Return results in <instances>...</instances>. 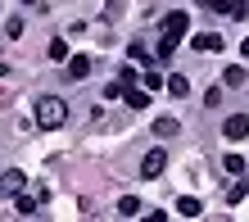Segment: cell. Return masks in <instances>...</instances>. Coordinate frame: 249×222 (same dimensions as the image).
<instances>
[{
	"label": "cell",
	"mask_w": 249,
	"mask_h": 222,
	"mask_svg": "<svg viewBox=\"0 0 249 222\" xmlns=\"http://www.w3.org/2000/svg\"><path fill=\"white\" fill-rule=\"evenodd\" d=\"M64 118H68V105H64L59 95H41L36 100V127L54 131V127H64Z\"/></svg>",
	"instance_id": "obj_1"
},
{
	"label": "cell",
	"mask_w": 249,
	"mask_h": 222,
	"mask_svg": "<svg viewBox=\"0 0 249 222\" xmlns=\"http://www.w3.org/2000/svg\"><path fill=\"white\" fill-rule=\"evenodd\" d=\"M186 32H190V14H186V9H172L168 18H163V37L181 46V37H186Z\"/></svg>",
	"instance_id": "obj_2"
},
{
	"label": "cell",
	"mask_w": 249,
	"mask_h": 222,
	"mask_svg": "<svg viewBox=\"0 0 249 222\" xmlns=\"http://www.w3.org/2000/svg\"><path fill=\"white\" fill-rule=\"evenodd\" d=\"M163 168H168V150H150V154L141 159V177H145V182H154Z\"/></svg>",
	"instance_id": "obj_3"
},
{
	"label": "cell",
	"mask_w": 249,
	"mask_h": 222,
	"mask_svg": "<svg viewBox=\"0 0 249 222\" xmlns=\"http://www.w3.org/2000/svg\"><path fill=\"white\" fill-rule=\"evenodd\" d=\"M222 136H227V141H245V136H249V118H245V113H231L227 123H222Z\"/></svg>",
	"instance_id": "obj_4"
},
{
	"label": "cell",
	"mask_w": 249,
	"mask_h": 222,
	"mask_svg": "<svg viewBox=\"0 0 249 222\" xmlns=\"http://www.w3.org/2000/svg\"><path fill=\"white\" fill-rule=\"evenodd\" d=\"M91 77V55H68V82H86Z\"/></svg>",
	"instance_id": "obj_5"
},
{
	"label": "cell",
	"mask_w": 249,
	"mask_h": 222,
	"mask_svg": "<svg viewBox=\"0 0 249 222\" xmlns=\"http://www.w3.org/2000/svg\"><path fill=\"white\" fill-rule=\"evenodd\" d=\"M190 46H195L199 55H217V50H222V37H217V32H195Z\"/></svg>",
	"instance_id": "obj_6"
},
{
	"label": "cell",
	"mask_w": 249,
	"mask_h": 222,
	"mask_svg": "<svg viewBox=\"0 0 249 222\" xmlns=\"http://www.w3.org/2000/svg\"><path fill=\"white\" fill-rule=\"evenodd\" d=\"M123 100H127L131 109H150V91H145V86H127Z\"/></svg>",
	"instance_id": "obj_7"
},
{
	"label": "cell",
	"mask_w": 249,
	"mask_h": 222,
	"mask_svg": "<svg viewBox=\"0 0 249 222\" xmlns=\"http://www.w3.org/2000/svg\"><path fill=\"white\" fill-rule=\"evenodd\" d=\"M163 91H168L172 100H186V95H190V82L181 77V73H172V77H168V86H163Z\"/></svg>",
	"instance_id": "obj_8"
},
{
	"label": "cell",
	"mask_w": 249,
	"mask_h": 222,
	"mask_svg": "<svg viewBox=\"0 0 249 222\" xmlns=\"http://www.w3.org/2000/svg\"><path fill=\"white\" fill-rule=\"evenodd\" d=\"M245 195H249V172H240V177H236V186L227 190V204H240Z\"/></svg>",
	"instance_id": "obj_9"
},
{
	"label": "cell",
	"mask_w": 249,
	"mask_h": 222,
	"mask_svg": "<svg viewBox=\"0 0 249 222\" xmlns=\"http://www.w3.org/2000/svg\"><path fill=\"white\" fill-rule=\"evenodd\" d=\"M177 213H181V218H199V213H204V204H199L195 195H181V200H177Z\"/></svg>",
	"instance_id": "obj_10"
},
{
	"label": "cell",
	"mask_w": 249,
	"mask_h": 222,
	"mask_svg": "<svg viewBox=\"0 0 249 222\" xmlns=\"http://www.w3.org/2000/svg\"><path fill=\"white\" fill-rule=\"evenodd\" d=\"M118 213H123V218H141L145 209H141V200H136V195H123V200H118Z\"/></svg>",
	"instance_id": "obj_11"
},
{
	"label": "cell",
	"mask_w": 249,
	"mask_h": 222,
	"mask_svg": "<svg viewBox=\"0 0 249 222\" xmlns=\"http://www.w3.org/2000/svg\"><path fill=\"white\" fill-rule=\"evenodd\" d=\"M177 127H181L177 118H154V136H163V141H168V136H177Z\"/></svg>",
	"instance_id": "obj_12"
},
{
	"label": "cell",
	"mask_w": 249,
	"mask_h": 222,
	"mask_svg": "<svg viewBox=\"0 0 249 222\" xmlns=\"http://www.w3.org/2000/svg\"><path fill=\"white\" fill-rule=\"evenodd\" d=\"M222 86H245V68H240V64H231V68L222 73Z\"/></svg>",
	"instance_id": "obj_13"
},
{
	"label": "cell",
	"mask_w": 249,
	"mask_h": 222,
	"mask_svg": "<svg viewBox=\"0 0 249 222\" xmlns=\"http://www.w3.org/2000/svg\"><path fill=\"white\" fill-rule=\"evenodd\" d=\"M14 209L18 213H36V200L27 195V190H18V195H14Z\"/></svg>",
	"instance_id": "obj_14"
},
{
	"label": "cell",
	"mask_w": 249,
	"mask_h": 222,
	"mask_svg": "<svg viewBox=\"0 0 249 222\" xmlns=\"http://www.w3.org/2000/svg\"><path fill=\"white\" fill-rule=\"evenodd\" d=\"M50 59H54V64H64V59H68V41H64V37L50 41Z\"/></svg>",
	"instance_id": "obj_15"
},
{
	"label": "cell",
	"mask_w": 249,
	"mask_h": 222,
	"mask_svg": "<svg viewBox=\"0 0 249 222\" xmlns=\"http://www.w3.org/2000/svg\"><path fill=\"white\" fill-rule=\"evenodd\" d=\"M222 168H227L231 177H240V172H245V159H240V154H227V159H222Z\"/></svg>",
	"instance_id": "obj_16"
},
{
	"label": "cell",
	"mask_w": 249,
	"mask_h": 222,
	"mask_svg": "<svg viewBox=\"0 0 249 222\" xmlns=\"http://www.w3.org/2000/svg\"><path fill=\"white\" fill-rule=\"evenodd\" d=\"M141 86H145V91H159V86H168L163 77H159V73L150 68V73H145V77H141Z\"/></svg>",
	"instance_id": "obj_17"
},
{
	"label": "cell",
	"mask_w": 249,
	"mask_h": 222,
	"mask_svg": "<svg viewBox=\"0 0 249 222\" xmlns=\"http://www.w3.org/2000/svg\"><path fill=\"white\" fill-rule=\"evenodd\" d=\"M209 14H231V0H199Z\"/></svg>",
	"instance_id": "obj_18"
},
{
	"label": "cell",
	"mask_w": 249,
	"mask_h": 222,
	"mask_svg": "<svg viewBox=\"0 0 249 222\" xmlns=\"http://www.w3.org/2000/svg\"><path fill=\"white\" fill-rule=\"evenodd\" d=\"M127 55H131V64H150V59H154V55H145V46H136V41H131Z\"/></svg>",
	"instance_id": "obj_19"
},
{
	"label": "cell",
	"mask_w": 249,
	"mask_h": 222,
	"mask_svg": "<svg viewBox=\"0 0 249 222\" xmlns=\"http://www.w3.org/2000/svg\"><path fill=\"white\" fill-rule=\"evenodd\" d=\"M204 105L217 109V105H222V91H217V86H209V91H204Z\"/></svg>",
	"instance_id": "obj_20"
},
{
	"label": "cell",
	"mask_w": 249,
	"mask_h": 222,
	"mask_svg": "<svg viewBox=\"0 0 249 222\" xmlns=\"http://www.w3.org/2000/svg\"><path fill=\"white\" fill-rule=\"evenodd\" d=\"M5 37L18 41V37H23V18H9V23H5Z\"/></svg>",
	"instance_id": "obj_21"
},
{
	"label": "cell",
	"mask_w": 249,
	"mask_h": 222,
	"mask_svg": "<svg viewBox=\"0 0 249 222\" xmlns=\"http://www.w3.org/2000/svg\"><path fill=\"white\" fill-rule=\"evenodd\" d=\"M249 14V0H231V18H245Z\"/></svg>",
	"instance_id": "obj_22"
},
{
	"label": "cell",
	"mask_w": 249,
	"mask_h": 222,
	"mask_svg": "<svg viewBox=\"0 0 249 222\" xmlns=\"http://www.w3.org/2000/svg\"><path fill=\"white\" fill-rule=\"evenodd\" d=\"M172 50H177V41H168V37L159 41V59H172Z\"/></svg>",
	"instance_id": "obj_23"
},
{
	"label": "cell",
	"mask_w": 249,
	"mask_h": 222,
	"mask_svg": "<svg viewBox=\"0 0 249 222\" xmlns=\"http://www.w3.org/2000/svg\"><path fill=\"white\" fill-rule=\"evenodd\" d=\"M123 91H127V86H123V82H109V86H105V100H118Z\"/></svg>",
	"instance_id": "obj_24"
},
{
	"label": "cell",
	"mask_w": 249,
	"mask_h": 222,
	"mask_svg": "<svg viewBox=\"0 0 249 222\" xmlns=\"http://www.w3.org/2000/svg\"><path fill=\"white\" fill-rule=\"evenodd\" d=\"M118 82H123V86H136V68H131V64H127V68L118 73Z\"/></svg>",
	"instance_id": "obj_25"
},
{
	"label": "cell",
	"mask_w": 249,
	"mask_h": 222,
	"mask_svg": "<svg viewBox=\"0 0 249 222\" xmlns=\"http://www.w3.org/2000/svg\"><path fill=\"white\" fill-rule=\"evenodd\" d=\"M23 186V172H5V190H18Z\"/></svg>",
	"instance_id": "obj_26"
},
{
	"label": "cell",
	"mask_w": 249,
	"mask_h": 222,
	"mask_svg": "<svg viewBox=\"0 0 249 222\" xmlns=\"http://www.w3.org/2000/svg\"><path fill=\"white\" fill-rule=\"evenodd\" d=\"M240 55H245V59H249V37H245V41H240Z\"/></svg>",
	"instance_id": "obj_27"
},
{
	"label": "cell",
	"mask_w": 249,
	"mask_h": 222,
	"mask_svg": "<svg viewBox=\"0 0 249 222\" xmlns=\"http://www.w3.org/2000/svg\"><path fill=\"white\" fill-rule=\"evenodd\" d=\"M5 73H9V64H0V77H5Z\"/></svg>",
	"instance_id": "obj_28"
},
{
	"label": "cell",
	"mask_w": 249,
	"mask_h": 222,
	"mask_svg": "<svg viewBox=\"0 0 249 222\" xmlns=\"http://www.w3.org/2000/svg\"><path fill=\"white\" fill-rule=\"evenodd\" d=\"M23 5H36V0H23Z\"/></svg>",
	"instance_id": "obj_29"
},
{
	"label": "cell",
	"mask_w": 249,
	"mask_h": 222,
	"mask_svg": "<svg viewBox=\"0 0 249 222\" xmlns=\"http://www.w3.org/2000/svg\"><path fill=\"white\" fill-rule=\"evenodd\" d=\"M0 182H5V172H0Z\"/></svg>",
	"instance_id": "obj_30"
}]
</instances>
